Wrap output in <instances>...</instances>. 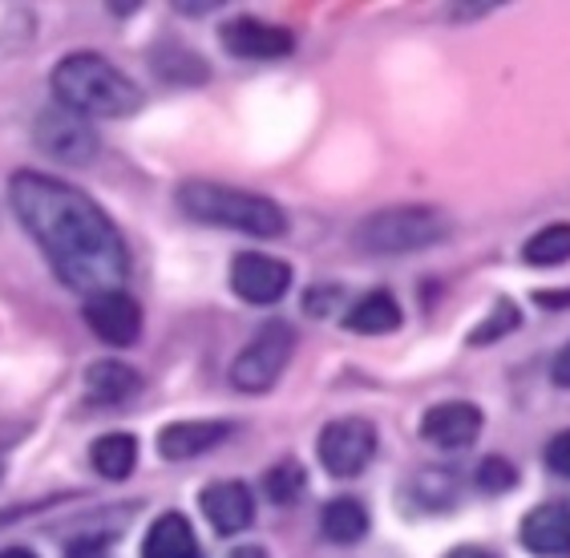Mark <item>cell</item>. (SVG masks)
Returning a JSON list of instances; mask_svg holds the SVG:
<instances>
[{
  "instance_id": "277c9868",
  "label": "cell",
  "mask_w": 570,
  "mask_h": 558,
  "mask_svg": "<svg viewBox=\"0 0 570 558\" xmlns=\"http://www.w3.org/2000/svg\"><path fill=\"white\" fill-rule=\"evenodd\" d=\"M445 215L433 207H389L356 227V247L368 255H405L445 239Z\"/></svg>"
},
{
  "instance_id": "ac0fdd59",
  "label": "cell",
  "mask_w": 570,
  "mask_h": 558,
  "mask_svg": "<svg viewBox=\"0 0 570 558\" xmlns=\"http://www.w3.org/2000/svg\"><path fill=\"white\" fill-rule=\"evenodd\" d=\"M320 535L336 542V547H352V542H361L368 535V510L356 498H332L320 510Z\"/></svg>"
},
{
  "instance_id": "ba28073f",
  "label": "cell",
  "mask_w": 570,
  "mask_h": 558,
  "mask_svg": "<svg viewBox=\"0 0 570 558\" xmlns=\"http://www.w3.org/2000/svg\"><path fill=\"white\" fill-rule=\"evenodd\" d=\"M89 332L114 349H130L134 340L142 336V307L138 300L126 292V287H114V292H98L89 296L86 307H81Z\"/></svg>"
},
{
  "instance_id": "ffe728a7",
  "label": "cell",
  "mask_w": 570,
  "mask_h": 558,
  "mask_svg": "<svg viewBox=\"0 0 570 558\" xmlns=\"http://www.w3.org/2000/svg\"><path fill=\"white\" fill-rule=\"evenodd\" d=\"M522 260L530 267H554V263L570 260V223H550V227L534 231L522 247Z\"/></svg>"
},
{
  "instance_id": "8992f818",
  "label": "cell",
  "mask_w": 570,
  "mask_h": 558,
  "mask_svg": "<svg viewBox=\"0 0 570 558\" xmlns=\"http://www.w3.org/2000/svg\"><path fill=\"white\" fill-rule=\"evenodd\" d=\"M316 453H320V466L332 478H356L376 458V425L364 421V417H341V421L324 425V433L316 441Z\"/></svg>"
},
{
  "instance_id": "8fae6325",
  "label": "cell",
  "mask_w": 570,
  "mask_h": 558,
  "mask_svg": "<svg viewBox=\"0 0 570 558\" xmlns=\"http://www.w3.org/2000/svg\"><path fill=\"white\" fill-rule=\"evenodd\" d=\"M485 417L478 405H470V401H445V405H433L425 417H421V433H425V441H433V446L441 449H465L478 441V433H482Z\"/></svg>"
},
{
  "instance_id": "484cf974",
  "label": "cell",
  "mask_w": 570,
  "mask_h": 558,
  "mask_svg": "<svg viewBox=\"0 0 570 558\" xmlns=\"http://www.w3.org/2000/svg\"><path fill=\"white\" fill-rule=\"evenodd\" d=\"M550 376H554V384H562V389H570V344L554 356V369H550Z\"/></svg>"
},
{
  "instance_id": "9c48e42d",
  "label": "cell",
  "mask_w": 570,
  "mask_h": 558,
  "mask_svg": "<svg viewBox=\"0 0 570 558\" xmlns=\"http://www.w3.org/2000/svg\"><path fill=\"white\" fill-rule=\"evenodd\" d=\"M33 134H37V146H41L49 158H57V163H89V158L98 154V138L89 134L86 118L61 110V106L45 110L41 118H37Z\"/></svg>"
},
{
  "instance_id": "3957f363",
  "label": "cell",
  "mask_w": 570,
  "mask_h": 558,
  "mask_svg": "<svg viewBox=\"0 0 570 558\" xmlns=\"http://www.w3.org/2000/svg\"><path fill=\"white\" fill-rule=\"evenodd\" d=\"M178 207L195 223L239 231V235H255V239H279V235H287V211L275 198L243 190V186L190 178V183L178 186Z\"/></svg>"
},
{
  "instance_id": "4316f807",
  "label": "cell",
  "mask_w": 570,
  "mask_h": 558,
  "mask_svg": "<svg viewBox=\"0 0 570 558\" xmlns=\"http://www.w3.org/2000/svg\"><path fill=\"white\" fill-rule=\"evenodd\" d=\"M534 300L542 307H570V287H567V292H538Z\"/></svg>"
},
{
  "instance_id": "2e32d148",
  "label": "cell",
  "mask_w": 570,
  "mask_h": 558,
  "mask_svg": "<svg viewBox=\"0 0 570 558\" xmlns=\"http://www.w3.org/2000/svg\"><path fill=\"white\" fill-rule=\"evenodd\" d=\"M195 555H198L195 526L183 515H163L142 538V558H195Z\"/></svg>"
},
{
  "instance_id": "83f0119b",
  "label": "cell",
  "mask_w": 570,
  "mask_h": 558,
  "mask_svg": "<svg viewBox=\"0 0 570 558\" xmlns=\"http://www.w3.org/2000/svg\"><path fill=\"white\" fill-rule=\"evenodd\" d=\"M445 558H494V555H485V550H478V547H458V550H450Z\"/></svg>"
},
{
  "instance_id": "cb8c5ba5",
  "label": "cell",
  "mask_w": 570,
  "mask_h": 558,
  "mask_svg": "<svg viewBox=\"0 0 570 558\" xmlns=\"http://www.w3.org/2000/svg\"><path fill=\"white\" fill-rule=\"evenodd\" d=\"M547 466L562 478H570V429H562L559 438H550L547 446Z\"/></svg>"
},
{
  "instance_id": "30bf717a",
  "label": "cell",
  "mask_w": 570,
  "mask_h": 558,
  "mask_svg": "<svg viewBox=\"0 0 570 558\" xmlns=\"http://www.w3.org/2000/svg\"><path fill=\"white\" fill-rule=\"evenodd\" d=\"M223 49L235 57H247V61H275V57H287L296 49V37L284 25H267L255 21V17H235V21L223 25Z\"/></svg>"
},
{
  "instance_id": "7a4b0ae2",
  "label": "cell",
  "mask_w": 570,
  "mask_h": 558,
  "mask_svg": "<svg viewBox=\"0 0 570 558\" xmlns=\"http://www.w3.org/2000/svg\"><path fill=\"white\" fill-rule=\"evenodd\" d=\"M49 89L61 110L77 118H126L138 110V86L101 53H69L53 66Z\"/></svg>"
},
{
  "instance_id": "7402d4cb",
  "label": "cell",
  "mask_w": 570,
  "mask_h": 558,
  "mask_svg": "<svg viewBox=\"0 0 570 558\" xmlns=\"http://www.w3.org/2000/svg\"><path fill=\"white\" fill-rule=\"evenodd\" d=\"M518 320H522V316H518V307L510 304V300H498V307L482 320V324H478V332L470 336V344H490V340L505 336V332H514Z\"/></svg>"
},
{
  "instance_id": "5bb4252c",
  "label": "cell",
  "mask_w": 570,
  "mask_h": 558,
  "mask_svg": "<svg viewBox=\"0 0 570 558\" xmlns=\"http://www.w3.org/2000/svg\"><path fill=\"white\" fill-rule=\"evenodd\" d=\"M230 438L227 421H175L158 433V453L166 461H190L203 458L207 449H215L219 441Z\"/></svg>"
},
{
  "instance_id": "5b68a950",
  "label": "cell",
  "mask_w": 570,
  "mask_h": 558,
  "mask_svg": "<svg viewBox=\"0 0 570 558\" xmlns=\"http://www.w3.org/2000/svg\"><path fill=\"white\" fill-rule=\"evenodd\" d=\"M296 352V329L284 324V320H272L264 329L255 332L243 352L230 361V384L239 393H267L279 376H284L287 361Z\"/></svg>"
},
{
  "instance_id": "52a82bcc",
  "label": "cell",
  "mask_w": 570,
  "mask_h": 558,
  "mask_svg": "<svg viewBox=\"0 0 570 558\" xmlns=\"http://www.w3.org/2000/svg\"><path fill=\"white\" fill-rule=\"evenodd\" d=\"M292 287V263L267 252H239L230 263V292L243 304H279Z\"/></svg>"
},
{
  "instance_id": "7c38bea8",
  "label": "cell",
  "mask_w": 570,
  "mask_h": 558,
  "mask_svg": "<svg viewBox=\"0 0 570 558\" xmlns=\"http://www.w3.org/2000/svg\"><path fill=\"white\" fill-rule=\"evenodd\" d=\"M198 506H203L207 522L215 526L219 535H239V530H247L255 518L252 486L235 482V478H227V482H210L207 490H203V498H198Z\"/></svg>"
},
{
  "instance_id": "4dcf8cb0",
  "label": "cell",
  "mask_w": 570,
  "mask_h": 558,
  "mask_svg": "<svg viewBox=\"0 0 570 558\" xmlns=\"http://www.w3.org/2000/svg\"><path fill=\"white\" fill-rule=\"evenodd\" d=\"M0 473H4V466H0Z\"/></svg>"
},
{
  "instance_id": "f1b7e54d",
  "label": "cell",
  "mask_w": 570,
  "mask_h": 558,
  "mask_svg": "<svg viewBox=\"0 0 570 558\" xmlns=\"http://www.w3.org/2000/svg\"><path fill=\"white\" fill-rule=\"evenodd\" d=\"M0 558H41L33 547H9V550H0Z\"/></svg>"
},
{
  "instance_id": "f546056e",
  "label": "cell",
  "mask_w": 570,
  "mask_h": 558,
  "mask_svg": "<svg viewBox=\"0 0 570 558\" xmlns=\"http://www.w3.org/2000/svg\"><path fill=\"white\" fill-rule=\"evenodd\" d=\"M227 558H267L264 547H239V550H230Z\"/></svg>"
},
{
  "instance_id": "6da1fadb",
  "label": "cell",
  "mask_w": 570,
  "mask_h": 558,
  "mask_svg": "<svg viewBox=\"0 0 570 558\" xmlns=\"http://www.w3.org/2000/svg\"><path fill=\"white\" fill-rule=\"evenodd\" d=\"M9 198L21 227L37 239L66 287L89 300L126 284L130 275L126 239L86 190L41 170H21L12 175Z\"/></svg>"
},
{
  "instance_id": "e0dca14e",
  "label": "cell",
  "mask_w": 570,
  "mask_h": 558,
  "mask_svg": "<svg viewBox=\"0 0 570 558\" xmlns=\"http://www.w3.org/2000/svg\"><path fill=\"white\" fill-rule=\"evenodd\" d=\"M401 320L405 316H401V304H396L393 292L376 287V292H368L361 304L352 307L348 320H344V329L356 332V336H384V332L401 329Z\"/></svg>"
},
{
  "instance_id": "603a6c76",
  "label": "cell",
  "mask_w": 570,
  "mask_h": 558,
  "mask_svg": "<svg viewBox=\"0 0 570 558\" xmlns=\"http://www.w3.org/2000/svg\"><path fill=\"white\" fill-rule=\"evenodd\" d=\"M514 482H518V470L505 458H485L482 470H478V486H482V490H490V493L514 490Z\"/></svg>"
},
{
  "instance_id": "9a60e30c",
  "label": "cell",
  "mask_w": 570,
  "mask_h": 558,
  "mask_svg": "<svg viewBox=\"0 0 570 558\" xmlns=\"http://www.w3.org/2000/svg\"><path fill=\"white\" fill-rule=\"evenodd\" d=\"M142 372L126 361H94L86 369V397L94 405H126L142 393Z\"/></svg>"
},
{
  "instance_id": "d6986e66",
  "label": "cell",
  "mask_w": 570,
  "mask_h": 558,
  "mask_svg": "<svg viewBox=\"0 0 570 558\" xmlns=\"http://www.w3.org/2000/svg\"><path fill=\"white\" fill-rule=\"evenodd\" d=\"M89 461H94V470H98L106 482H121V478H130L134 466H138V441H134V433H106V438L94 441Z\"/></svg>"
},
{
  "instance_id": "44dd1931",
  "label": "cell",
  "mask_w": 570,
  "mask_h": 558,
  "mask_svg": "<svg viewBox=\"0 0 570 558\" xmlns=\"http://www.w3.org/2000/svg\"><path fill=\"white\" fill-rule=\"evenodd\" d=\"M307 490V473L299 461L284 458L279 466L264 473V493L272 498L275 506H287V502H299V493Z\"/></svg>"
},
{
  "instance_id": "4fadbf2b",
  "label": "cell",
  "mask_w": 570,
  "mask_h": 558,
  "mask_svg": "<svg viewBox=\"0 0 570 558\" xmlns=\"http://www.w3.org/2000/svg\"><path fill=\"white\" fill-rule=\"evenodd\" d=\"M522 547L534 555H570V506L542 502L522 518Z\"/></svg>"
},
{
  "instance_id": "d4e9b609",
  "label": "cell",
  "mask_w": 570,
  "mask_h": 558,
  "mask_svg": "<svg viewBox=\"0 0 570 558\" xmlns=\"http://www.w3.org/2000/svg\"><path fill=\"white\" fill-rule=\"evenodd\" d=\"M66 558H106V542L101 538H77V542H69Z\"/></svg>"
}]
</instances>
